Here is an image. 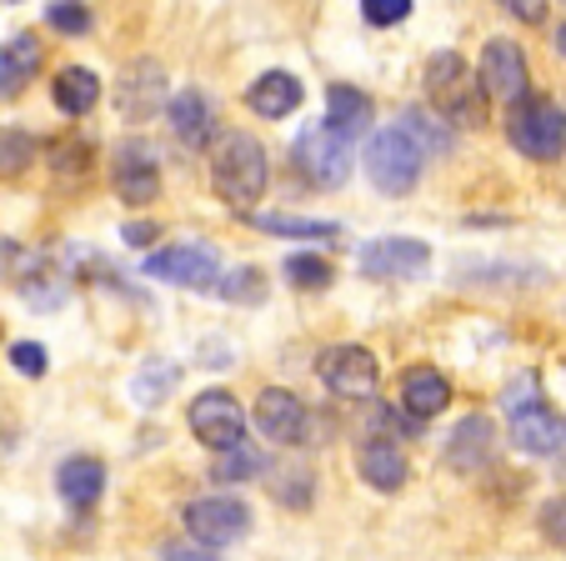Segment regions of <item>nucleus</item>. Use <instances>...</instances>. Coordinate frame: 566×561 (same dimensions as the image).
I'll use <instances>...</instances> for the list:
<instances>
[{
	"label": "nucleus",
	"mask_w": 566,
	"mask_h": 561,
	"mask_svg": "<svg viewBox=\"0 0 566 561\" xmlns=\"http://www.w3.org/2000/svg\"><path fill=\"white\" fill-rule=\"evenodd\" d=\"M266 471V451H256V446H231V451H221L216 456V466H211V477L221 481V487H231V481H251V477H261Z\"/></svg>",
	"instance_id": "27"
},
{
	"label": "nucleus",
	"mask_w": 566,
	"mask_h": 561,
	"mask_svg": "<svg viewBox=\"0 0 566 561\" xmlns=\"http://www.w3.org/2000/svg\"><path fill=\"white\" fill-rule=\"evenodd\" d=\"M35 71H41V41L31 31H21L11 45H0V96H21Z\"/></svg>",
	"instance_id": "23"
},
{
	"label": "nucleus",
	"mask_w": 566,
	"mask_h": 561,
	"mask_svg": "<svg viewBox=\"0 0 566 561\" xmlns=\"http://www.w3.org/2000/svg\"><path fill=\"white\" fill-rule=\"evenodd\" d=\"M502 406H506V416H512V436H516V446H522V451L552 456L556 446L566 441V422L542 402V382H536L532 371H526V376H516V382L506 386Z\"/></svg>",
	"instance_id": "4"
},
{
	"label": "nucleus",
	"mask_w": 566,
	"mask_h": 561,
	"mask_svg": "<svg viewBox=\"0 0 566 561\" xmlns=\"http://www.w3.org/2000/svg\"><path fill=\"white\" fill-rule=\"evenodd\" d=\"M502 11L516 15V21H542L546 6H542V0H512V6H502Z\"/></svg>",
	"instance_id": "37"
},
{
	"label": "nucleus",
	"mask_w": 566,
	"mask_h": 561,
	"mask_svg": "<svg viewBox=\"0 0 566 561\" xmlns=\"http://www.w3.org/2000/svg\"><path fill=\"white\" fill-rule=\"evenodd\" d=\"M186 521V537L196 541V547H231V541H241L251 531V507L235 497H201V501H186L181 511Z\"/></svg>",
	"instance_id": "9"
},
{
	"label": "nucleus",
	"mask_w": 566,
	"mask_h": 561,
	"mask_svg": "<svg viewBox=\"0 0 566 561\" xmlns=\"http://www.w3.org/2000/svg\"><path fill=\"white\" fill-rule=\"evenodd\" d=\"M556 51L566 55V21H562V31H556Z\"/></svg>",
	"instance_id": "38"
},
{
	"label": "nucleus",
	"mask_w": 566,
	"mask_h": 561,
	"mask_svg": "<svg viewBox=\"0 0 566 561\" xmlns=\"http://www.w3.org/2000/svg\"><path fill=\"white\" fill-rule=\"evenodd\" d=\"M492 451H496V426L486 416H467L447 436V466L461 471V477H481L492 466Z\"/></svg>",
	"instance_id": "16"
},
{
	"label": "nucleus",
	"mask_w": 566,
	"mask_h": 561,
	"mask_svg": "<svg viewBox=\"0 0 566 561\" xmlns=\"http://www.w3.org/2000/svg\"><path fill=\"white\" fill-rule=\"evenodd\" d=\"M371 426L381 432V441H396V436H417V432H421L417 416H396V406H376V412H371Z\"/></svg>",
	"instance_id": "33"
},
{
	"label": "nucleus",
	"mask_w": 566,
	"mask_h": 561,
	"mask_svg": "<svg viewBox=\"0 0 566 561\" xmlns=\"http://www.w3.org/2000/svg\"><path fill=\"white\" fill-rule=\"evenodd\" d=\"M427 91L431 106L441 111V121L461 131H476L486 121V96H481V81L457 51H437L427 61Z\"/></svg>",
	"instance_id": "3"
},
{
	"label": "nucleus",
	"mask_w": 566,
	"mask_h": 561,
	"mask_svg": "<svg viewBox=\"0 0 566 561\" xmlns=\"http://www.w3.org/2000/svg\"><path fill=\"white\" fill-rule=\"evenodd\" d=\"M411 15V0H361L366 25H401Z\"/></svg>",
	"instance_id": "32"
},
{
	"label": "nucleus",
	"mask_w": 566,
	"mask_h": 561,
	"mask_svg": "<svg viewBox=\"0 0 566 561\" xmlns=\"http://www.w3.org/2000/svg\"><path fill=\"white\" fill-rule=\"evenodd\" d=\"M160 101H166V71H160V61H136L120 71V85H116L120 121L140 126V121H150L160 111Z\"/></svg>",
	"instance_id": "14"
},
{
	"label": "nucleus",
	"mask_w": 566,
	"mask_h": 561,
	"mask_svg": "<svg viewBox=\"0 0 566 561\" xmlns=\"http://www.w3.org/2000/svg\"><path fill=\"white\" fill-rule=\"evenodd\" d=\"M316 371L326 392L342 396V402H371L376 386H381V361L371 346H326L316 356Z\"/></svg>",
	"instance_id": "8"
},
{
	"label": "nucleus",
	"mask_w": 566,
	"mask_h": 561,
	"mask_svg": "<svg viewBox=\"0 0 566 561\" xmlns=\"http://www.w3.org/2000/svg\"><path fill=\"white\" fill-rule=\"evenodd\" d=\"M111 180H116V196L126 206H150L160 196V160H156V150H150L146 141H136V136L120 141Z\"/></svg>",
	"instance_id": "12"
},
{
	"label": "nucleus",
	"mask_w": 566,
	"mask_h": 561,
	"mask_svg": "<svg viewBox=\"0 0 566 561\" xmlns=\"http://www.w3.org/2000/svg\"><path fill=\"white\" fill-rule=\"evenodd\" d=\"M11 366L21 371V376H45L51 356H45L41 341H15V346H11Z\"/></svg>",
	"instance_id": "34"
},
{
	"label": "nucleus",
	"mask_w": 566,
	"mask_h": 561,
	"mask_svg": "<svg viewBox=\"0 0 566 561\" xmlns=\"http://www.w3.org/2000/svg\"><path fill=\"white\" fill-rule=\"evenodd\" d=\"M371 116H376L371 101H366L356 85H332V91H326V121H321V126L336 131L342 141H352L356 146V136L371 131Z\"/></svg>",
	"instance_id": "20"
},
{
	"label": "nucleus",
	"mask_w": 566,
	"mask_h": 561,
	"mask_svg": "<svg viewBox=\"0 0 566 561\" xmlns=\"http://www.w3.org/2000/svg\"><path fill=\"white\" fill-rule=\"evenodd\" d=\"M251 416H256V426H261L266 441H276V446L306 441L311 412H306V402H301L296 392H286V386H266V392L256 396V406H251Z\"/></svg>",
	"instance_id": "13"
},
{
	"label": "nucleus",
	"mask_w": 566,
	"mask_h": 561,
	"mask_svg": "<svg viewBox=\"0 0 566 561\" xmlns=\"http://www.w3.org/2000/svg\"><path fill=\"white\" fill-rule=\"evenodd\" d=\"M166 116H171V131L181 146H211L216 141V101L206 91H176L166 101Z\"/></svg>",
	"instance_id": "17"
},
{
	"label": "nucleus",
	"mask_w": 566,
	"mask_h": 561,
	"mask_svg": "<svg viewBox=\"0 0 566 561\" xmlns=\"http://www.w3.org/2000/svg\"><path fill=\"white\" fill-rule=\"evenodd\" d=\"M256 231L266 236H291V241H336L342 226L336 221H306V216H271V211H251L247 216Z\"/></svg>",
	"instance_id": "25"
},
{
	"label": "nucleus",
	"mask_w": 566,
	"mask_h": 561,
	"mask_svg": "<svg viewBox=\"0 0 566 561\" xmlns=\"http://www.w3.org/2000/svg\"><path fill=\"white\" fill-rule=\"evenodd\" d=\"M146 276L171 281V287H186V291H211L216 281H221V261H216L211 246L181 241V246H160V251H150Z\"/></svg>",
	"instance_id": "11"
},
{
	"label": "nucleus",
	"mask_w": 566,
	"mask_h": 561,
	"mask_svg": "<svg viewBox=\"0 0 566 561\" xmlns=\"http://www.w3.org/2000/svg\"><path fill=\"white\" fill-rule=\"evenodd\" d=\"M216 287H221V297L231 301V307H261V301H266V276H261L256 266H241V271L221 276Z\"/></svg>",
	"instance_id": "29"
},
{
	"label": "nucleus",
	"mask_w": 566,
	"mask_h": 561,
	"mask_svg": "<svg viewBox=\"0 0 566 561\" xmlns=\"http://www.w3.org/2000/svg\"><path fill=\"white\" fill-rule=\"evenodd\" d=\"M356 471H361V481L371 491H401L407 487V451H401V441H381V436H371V441H361V451H356Z\"/></svg>",
	"instance_id": "18"
},
{
	"label": "nucleus",
	"mask_w": 566,
	"mask_h": 561,
	"mask_svg": "<svg viewBox=\"0 0 566 561\" xmlns=\"http://www.w3.org/2000/svg\"><path fill=\"white\" fill-rule=\"evenodd\" d=\"M301 101H306V91H301V81H296L291 71H266V75H256V81H251V91H247V106L256 111L261 121L291 116Z\"/></svg>",
	"instance_id": "19"
},
{
	"label": "nucleus",
	"mask_w": 566,
	"mask_h": 561,
	"mask_svg": "<svg viewBox=\"0 0 566 561\" xmlns=\"http://www.w3.org/2000/svg\"><path fill=\"white\" fill-rule=\"evenodd\" d=\"M45 21H51L61 35L91 31V11H86V6H71V0H55V6H45Z\"/></svg>",
	"instance_id": "31"
},
{
	"label": "nucleus",
	"mask_w": 566,
	"mask_h": 561,
	"mask_svg": "<svg viewBox=\"0 0 566 561\" xmlns=\"http://www.w3.org/2000/svg\"><path fill=\"white\" fill-rule=\"evenodd\" d=\"M55 491H61L65 507H96V497L106 491V466L96 456H71L55 471Z\"/></svg>",
	"instance_id": "21"
},
{
	"label": "nucleus",
	"mask_w": 566,
	"mask_h": 561,
	"mask_svg": "<svg viewBox=\"0 0 566 561\" xmlns=\"http://www.w3.org/2000/svg\"><path fill=\"white\" fill-rule=\"evenodd\" d=\"M506 141H512L522 156H532V160H562V150H566V111L556 106V101L526 96L522 106L512 111V121H506Z\"/></svg>",
	"instance_id": "5"
},
{
	"label": "nucleus",
	"mask_w": 566,
	"mask_h": 561,
	"mask_svg": "<svg viewBox=\"0 0 566 561\" xmlns=\"http://www.w3.org/2000/svg\"><path fill=\"white\" fill-rule=\"evenodd\" d=\"M401 402H407V412L417 416V422H427V416L447 412V402H451V382L441 376L437 366H411L407 376H401Z\"/></svg>",
	"instance_id": "22"
},
{
	"label": "nucleus",
	"mask_w": 566,
	"mask_h": 561,
	"mask_svg": "<svg viewBox=\"0 0 566 561\" xmlns=\"http://www.w3.org/2000/svg\"><path fill=\"white\" fill-rule=\"evenodd\" d=\"M51 96L65 116H86V111H96V101H101V75L91 71V65H65V71H55Z\"/></svg>",
	"instance_id": "24"
},
{
	"label": "nucleus",
	"mask_w": 566,
	"mask_h": 561,
	"mask_svg": "<svg viewBox=\"0 0 566 561\" xmlns=\"http://www.w3.org/2000/svg\"><path fill=\"white\" fill-rule=\"evenodd\" d=\"M160 561H221L211 547H196L191 537H181V541H166L160 547Z\"/></svg>",
	"instance_id": "35"
},
{
	"label": "nucleus",
	"mask_w": 566,
	"mask_h": 561,
	"mask_svg": "<svg viewBox=\"0 0 566 561\" xmlns=\"http://www.w3.org/2000/svg\"><path fill=\"white\" fill-rule=\"evenodd\" d=\"M186 422H191V432L201 436V446H211L216 456L247 441V412H241V402H235L231 392H221V386L196 396Z\"/></svg>",
	"instance_id": "10"
},
{
	"label": "nucleus",
	"mask_w": 566,
	"mask_h": 561,
	"mask_svg": "<svg viewBox=\"0 0 566 561\" xmlns=\"http://www.w3.org/2000/svg\"><path fill=\"white\" fill-rule=\"evenodd\" d=\"M441 146H447V136H441V121L431 116V111H421V106L401 111L396 126L371 131V141H366V176H371L376 191L407 196V191H417L421 166H427Z\"/></svg>",
	"instance_id": "1"
},
{
	"label": "nucleus",
	"mask_w": 566,
	"mask_h": 561,
	"mask_svg": "<svg viewBox=\"0 0 566 561\" xmlns=\"http://www.w3.org/2000/svg\"><path fill=\"white\" fill-rule=\"evenodd\" d=\"M176 382H181L176 361H150L146 371H136L130 392H136V402H140V406H156V402H166V396L176 392Z\"/></svg>",
	"instance_id": "28"
},
{
	"label": "nucleus",
	"mask_w": 566,
	"mask_h": 561,
	"mask_svg": "<svg viewBox=\"0 0 566 561\" xmlns=\"http://www.w3.org/2000/svg\"><path fill=\"white\" fill-rule=\"evenodd\" d=\"M35 156H41V141H35L31 131L25 126H0V180L31 170Z\"/></svg>",
	"instance_id": "26"
},
{
	"label": "nucleus",
	"mask_w": 566,
	"mask_h": 561,
	"mask_svg": "<svg viewBox=\"0 0 566 561\" xmlns=\"http://www.w3.org/2000/svg\"><path fill=\"white\" fill-rule=\"evenodd\" d=\"M476 81L492 91L496 101H512V106H522L526 101V55H522V45L516 41H486L481 45V71H476Z\"/></svg>",
	"instance_id": "15"
},
{
	"label": "nucleus",
	"mask_w": 566,
	"mask_h": 561,
	"mask_svg": "<svg viewBox=\"0 0 566 561\" xmlns=\"http://www.w3.org/2000/svg\"><path fill=\"white\" fill-rule=\"evenodd\" d=\"M286 281L301 291H326L332 287V266L321 261V256H291L286 261Z\"/></svg>",
	"instance_id": "30"
},
{
	"label": "nucleus",
	"mask_w": 566,
	"mask_h": 561,
	"mask_svg": "<svg viewBox=\"0 0 566 561\" xmlns=\"http://www.w3.org/2000/svg\"><path fill=\"white\" fill-rule=\"evenodd\" d=\"M356 271L381 287H401V281H417L431 271V246L417 236H376L356 251Z\"/></svg>",
	"instance_id": "6"
},
{
	"label": "nucleus",
	"mask_w": 566,
	"mask_h": 561,
	"mask_svg": "<svg viewBox=\"0 0 566 561\" xmlns=\"http://www.w3.org/2000/svg\"><path fill=\"white\" fill-rule=\"evenodd\" d=\"M120 241H126V246H156L160 231L150 221H126V226H120Z\"/></svg>",
	"instance_id": "36"
},
{
	"label": "nucleus",
	"mask_w": 566,
	"mask_h": 561,
	"mask_svg": "<svg viewBox=\"0 0 566 561\" xmlns=\"http://www.w3.org/2000/svg\"><path fill=\"white\" fill-rule=\"evenodd\" d=\"M296 170L306 176V186H316V191H342L346 176L356 170L352 141H342L336 131H326L316 121V126H306L296 136Z\"/></svg>",
	"instance_id": "7"
},
{
	"label": "nucleus",
	"mask_w": 566,
	"mask_h": 561,
	"mask_svg": "<svg viewBox=\"0 0 566 561\" xmlns=\"http://www.w3.org/2000/svg\"><path fill=\"white\" fill-rule=\"evenodd\" d=\"M271 186V160L251 131H216L211 141V191L235 216H251Z\"/></svg>",
	"instance_id": "2"
}]
</instances>
